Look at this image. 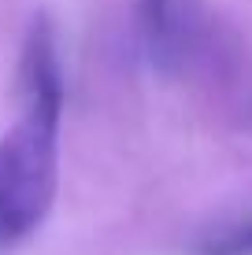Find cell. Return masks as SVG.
<instances>
[{
	"label": "cell",
	"mask_w": 252,
	"mask_h": 255,
	"mask_svg": "<svg viewBox=\"0 0 252 255\" xmlns=\"http://www.w3.org/2000/svg\"><path fill=\"white\" fill-rule=\"evenodd\" d=\"M63 67L56 30L33 19L19 59V119L0 137V244H15L45 222L59 181Z\"/></svg>",
	"instance_id": "1"
}]
</instances>
